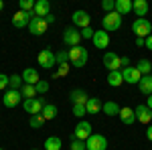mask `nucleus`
Instances as JSON below:
<instances>
[{
    "mask_svg": "<svg viewBox=\"0 0 152 150\" xmlns=\"http://www.w3.org/2000/svg\"><path fill=\"white\" fill-rule=\"evenodd\" d=\"M45 150H61V146H63V142H61V138L59 136H49L47 140H45Z\"/></svg>",
    "mask_w": 152,
    "mask_h": 150,
    "instance_id": "27",
    "label": "nucleus"
},
{
    "mask_svg": "<svg viewBox=\"0 0 152 150\" xmlns=\"http://www.w3.org/2000/svg\"><path fill=\"white\" fill-rule=\"evenodd\" d=\"M120 122L124 124V126H132L134 122H136V114H134V108H122L120 110Z\"/></svg>",
    "mask_w": 152,
    "mask_h": 150,
    "instance_id": "20",
    "label": "nucleus"
},
{
    "mask_svg": "<svg viewBox=\"0 0 152 150\" xmlns=\"http://www.w3.org/2000/svg\"><path fill=\"white\" fill-rule=\"evenodd\" d=\"M120 26H122V16L118 12H110V14H105L104 18H102V29H104L105 33L120 31Z\"/></svg>",
    "mask_w": 152,
    "mask_h": 150,
    "instance_id": "3",
    "label": "nucleus"
},
{
    "mask_svg": "<svg viewBox=\"0 0 152 150\" xmlns=\"http://www.w3.org/2000/svg\"><path fill=\"white\" fill-rule=\"evenodd\" d=\"M91 41H94L95 49H107L110 47V33H105L104 29L102 31H95Z\"/></svg>",
    "mask_w": 152,
    "mask_h": 150,
    "instance_id": "16",
    "label": "nucleus"
},
{
    "mask_svg": "<svg viewBox=\"0 0 152 150\" xmlns=\"http://www.w3.org/2000/svg\"><path fill=\"white\" fill-rule=\"evenodd\" d=\"M136 45H138V47H146V39H140V37H136Z\"/></svg>",
    "mask_w": 152,
    "mask_h": 150,
    "instance_id": "43",
    "label": "nucleus"
},
{
    "mask_svg": "<svg viewBox=\"0 0 152 150\" xmlns=\"http://www.w3.org/2000/svg\"><path fill=\"white\" fill-rule=\"evenodd\" d=\"M146 138L152 142V124H148V128H146Z\"/></svg>",
    "mask_w": 152,
    "mask_h": 150,
    "instance_id": "42",
    "label": "nucleus"
},
{
    "mask_svg": "<svg viewBox=\"0 0 152 150\" xmlns=\"http://www.w3.org/2000/svg\"><path fill=\"white\" fill-rule=\"evenodd\" d=\"M102 102L97 100V97H89V102H87V105H85V110H87V116H95L102 112Z\"/></svg>",
    "mask_w": 152,
    "mask_h": 150,
    "instance_id": "23",
    "label": "nucleus"
},
{
    "mask_svg": "<svg viewBox=\"0 0 152 150\" xmlns=\"http://www.w3.org/2000/svg\"><path fill=\"white\" fill-rule=\"evenodd\" d=\"M148 2L146 0H134L132 2V12L138 16V18H146V14H148Z\"/></svg>",
    "mask_w": 152,
    "mask_h": 150,
    "instance_id": "19",
    "label": "nucleus"
},
{
    "mask_svg": "<svg viewBox=\"0 0 152 150\" xmlns=\"http://www.w3.org/2000/svg\"><path fill=\"white\" fill-rule=\"evenodd\" d=\"M71 150H87V146H85V142H83V140L73 138V140H71Z\"/></svg>",
    "mask_w": 152,
    "mask_h": 150,
    "instance_id": "36",
    "label": "nucleus"
},
{
    "mask_svg": "<svg viewBox=\"0 0 152 150\" xmlns=\"http://www.w3.org/2000/svg\"><path fill=\"white\" fill-rule=\"evenodd\" d=\"M35 87H37V93H47L49 91V81H43V79H41Z\"/></svg>",
    "mask_w": 152,
    "mask_h": 150,
    "instance_id": "38",
    "label": "nucleus"
},
{
    "mask_svg": "<svg viewBox=\"0 0 152 150\" xmlns=\"http://www.w3.org/2000/svg\"><path fill=\"white\" fill-rule=\"evenodd\" d=\"M23 81H24V83H28V85H37V83L41 81L39 71L33 69V67H26V69L23 71Z\"/></svg>",
    "mask_w": 152,
    "mask_h": 150,
    "instance_id": "21",
    "label": "nucleus"
},
{
    "mask_svg": "<svg viewBox=\"0 0 152 150\" xmlns=\"http://www.w3.org/2000/svg\"><path fill=\"white\" fill-rule=\"evenodd\" d=\"M20 93H23L24 100H33V97L39 95V93H37V87L35 85H28V83H24L23 87H20Z\"/></svg>",
    "mask_w": 152,
    "mask_h": 150,
    "instance_id": "29",
    "label": "nucleus"
},
{
    "mask_svg": "<svg viewBox=\"0 0 152 150\" xmlns=\"http://www.w3.org/2000/svg\"><path fill=\"white\" fill-rule=\"evenodd\" d=\"M37 61H39V65H41L43 69H53V67L57 65V61H55V53H53L51 49H43V51L39 53Z\"/></svg>",
    "mask_w": 152,
    "mask_h": 150,
    "instance_id": "10",
    "label": "nucleus"
},
{
    "mask_svg": "<svg viewBox=\"0 0 152 150\" xmlns=\"http://www.w3.org/2000/svg\"><path fill=\"white\" fill-rule=\"evenodd\" d=\"M79 41H81V31L75 26H67L63 33V43L71 49V47H79Z\"/></svg>",
    "mask_w": 152,
    "mask_h": 150,
    "instance_id": "5",
    "label": "nucleus"
},
{
    "mask_svg": "<svg viewBox=\"0 0 152 150\" xmlns=\"http://www.w3.org/2000/svg\"><path fill=\"white\" fill-rule=\"evenodd\" d=\"M45 122H47V120L43 118V114H35V116L28 118V126H31V128H43Z\"/></svg>",
    "mask_w": 152,
    "mask_h": 150,
    "instance_id": "31",
    "label": "nucleus"
},
{
    "mask_svg": "<svg viewBox=\"0 0 152 150\" xmlns=\"http://www.w3.org/2000/svg\"><path fill=\"white\" fill-rule=\"evenodd\" d=\"M20 10L23 12H33L35 10V0H20Z\"/></svg>",
    "mask_w": 152,
    "mask_h": 150,
    "instance_id": "35",
    "label": "nucleus"
},
{
    "mask_svg": "<svg viewBox=\"0 0 152 150\" xmlns=\"http://www.w3.org/2000/svg\"><path fill=\"white\" fill-rule=\"evenodd\" d=\"M69 100H71V104L75 105H87V102H89V95H87V91H83V89H71L69 93Z\"/></svg>",
    "mask_w": 152,
    "mask_h": 150,
    "instance_id": "17",
    "label": "nucleus"
},
{
    "mask_svg": "<svg viewBox=\"0 0 152 150\" xmlns=\"http://www.w3.org/2000/svg\"><path fill=\"white\" fill-rule=\"evenodd\" d=\"M43 118L45 120H55V116H57V105H53V104H47L45 108H43Z\"/></svg>",
    "mask_w": 152,
    "mask_h": 150,
    "instance_id": "30",
    "label": "nucleus"
},
{
    "mask_svg": "<svg viewBox=\"0 0 152 150\" xmlns=\"http://www.w3.org/2000/svg\"><path fill=\"white\" fill-rule=\"evenodd\" d=\"M107 83H110L112 87H120V85L124 83L122 71H110V73H107Z\"/></svg>",
    "mask_w": 152,
    "mask_h": 150,
    "instance_id": "26",
    "label": "nucleus"
},
{
    "mask_svg": "<svg viewBox=\"0 0 152 150\" xmlns=\"http://www.w3.org/2000/svg\"><path fill=\"white\" fill-rule=\"evenodd\" d=\"M0 150H4V148H0Z\"/></svg>",
    "mask_w": 152,
    "mask_h": 150,
    "instance_id": "50",
    "label": "nucleus"
},
{
    "mask_svg": "<svg viewBox=\"0 0 152 150\" xmlns=\"http://www.w3.org/2000/svg\"><path fill=\"white\" fill-rule=\"evenodd\" d=\"M87 114V110H85V105H73V116H77V118H83V116Z\"/></svg>",
    "mask_w": 152,
    "mask_h": 150,
    "instance_id": "39",
    "label": "nucleus"
},
{
    "mask_svg": "<svg viewBox=\"0 0 152 150\" xmlns=\"http://www.w3.org/2000/svg\"><path fill=\"white\" fill-rule=\"evenodd\" d=\"M102 10H104L105 14L116 12V0H104V2H102Z\"/></svg>",
    "mask_w": 152,
    "mask_h": 150,
    "instance_id": "34",
    "label": "nucleus"
},
{
    "mask_svg": "<svg viewBox=\"0 0 152 150\" xmlns=\"http://www.w3.org/2000/svg\"><path fill=\"white\" fill-rule=\"evenodd\" d=\"M73 134H75V138H77V140H83V142H85V140L94 134V128H91V124H89L87 120H81V122L75 126Z\"/></svg>",
    "mask_w": 152,
    "mask_h": 150,
    "instance_id": "12",
    "label": "nucleus"
},
{
    "mask_svg": "<svg viewBox=\"0 0 152 150\" xmlns=\"http://www.w3.org/2000/svg\"><path fill=\"white\" fill-rule=\"evenodd\" d=\"M23 85H24L23 83V75H16V73L10 75V81H8V87H10V89H18V91H20Z\"/></svg>",
    "mask_w": 152,
    "mask_h": 150,
    "instance_id": "32",
    "label": "nucleus"
},
{
    "mask_svg": "<svg viewBox=\"0 0 152 150\" xmlns=\"http://www.w3.org/2000/svg\"><path fill=\"white\" fill-rule=\"evenodd\" d=\"M134 114H136V122H140V124H152V110L148 108L146 104L142 105H136V110H134Z\"/></svg>",
    "mask_w": 152,
    "mask_h": 150,
    "instance_id": "13",
    "label": "nucleus"
},
{
    "mask_svg": "<svg viewBox=\"0 0 152 150\" xmlns=\"http://www.w3.org/2000/svg\"><path fill=\"white\" fill-rule=\"evenodd\" d=\"M146 47H148V49L152 51V35H150V37H146Z\"/></svg>",
    "mask_w": 152,
    "mask_h": 150,
    "instance_id": "45",
    "label": "nucleus"
},
{
    "mask_svg": "<svg viewBox=\"0 0 152 150\" xmlns=\"http://www.w3.org/2000/svg\"><path fill=\"white\" fill-rule=\"evenodd\" d=\"M33 12H35V16H39V18H47L49 14H51V2L49 0H37Z\"/></svg>",
    "mask_w": 152,
    "mask_h": 150,
    "instance_id": "18",
    "label": "nucleus"
},
{
    "mask_svg": "<svg viewBox=\"0 0 152 150\" xmlns=\"http://www.w3.org/2000/svg\"><path fill=\"white\" fill-rule=\"evenodd\" d=\"M45 105H47V100H45V97H33V100H24V102H23L24 112L31 114V116L41 114Z\"/></svg>",
    "mask_w": 152,
    "mask_h": 150,
    "instance_id": "4",
    "label": "nucleus"
},
{
    "mask_svg": "<svg viewBox=\"0 0 152 150\" xmlns=\"http://www.w3.org/2000/svg\"><path fill=\"white\" fill-rule=\"evenodd\" d=\"M45 20H47V24H53V23H55V16H53V14H49Z\"/></svg>",
    "mask_w": 152,
    "mask_h": 150,
    "instance_id": "46",
    "label": "nucleus"
},
{
    "mask_svg": "<svg viewBox=\"0 0 152 150\" xmlns=\"http://www.w3.org/2000/svg\"><path fill=\"white\" fill-rule=\"evenodd\" d=\"M132 33L136 37H140V39H146V37L152 35V24L148 18H136L134 23H132Z\"/></svg>",
    "mask_w": 152,
    "mask_h": 150,
    "instance_id": "2",
    "label": "nucleus"
},
{
    "mask_svg": "<svg viewBox=\"0 0 152 150\" xmlns=\"http://www.w3.org/2000/svg\"><path fill=\"white\" fill-rule=\"evenodd\" d=\"M8 81H10V77H6V75H0V89H4V91H6V87H8Z\"/></svg>",
    "mask_w": 152,
    "mask_h": 150,
    "instance_id": "41",
    "label": "nucleus"
},
{
    "mask_svg": "<svg viewBox=\"0 0 152 150\" xmlns=\"http://www.w3.org/2000/svg\"><path fill=\"white\" fill-rule=\"evenodd\" d=\"M35 18V12H23V10H18V12H14L12 14V26H16V29H28V24H31V20Z\"/></svg>",
    "mask_w": 152,
    "mask_h": 150,
    "instance_id": "6",
    "label": "nucleus"
},
{
    "mask_svg": "<svg viewBox=\"0 0 152 150\" xmlns=\"http://www.w3.org/2000/svg\"><path fill=\"white\" fill-rule=\"evenodd\" d=\"M55 61H57V65H67L69 63V53L67 51H57L55 53Z\"/></svg>",
    "mask_w": 152,
    "mask_h": 150,
    "instance_id": "33",
    "label": "nucleus"
},
{
    "mask_svg": "<svg viewBox=\"0 0 152 150\" xmlns=\"http://www.w3.org/2000/svg\"><path fill=\"white\" fill-rule=\"evenodd\" d=\"M122 75H124V83H130V85H136V83H140L142 79V73L136 67H124L122 69Z\"/></svg>",
    "mask_w": 152,
    "mask_h": 150,
    "instance_id": "15",
    "label": "nucleus"
},
{
    "mask_svg": "<svg viewBox=\"0 0 152 150\" xmlns=\"http://www.w3.org/2000/svg\"><path fill=\"white\" fill-rule=\"evenodd\" d=\"M71 20H73V26L75 29H87L89 23H91V16H89V12L87 10H75L71 14Z\"/></svg>",
    "mask_w": 152,
    "mask_h": 150,
    "instance_id": "8",
    "label": "nucleus"
},
{
    "mask_svg": "<svg viewBox=\"0 0 152 150\" xmlns=\"http://www.w3.org/2000/svg\"><path fill=\"white\" fill-rule=\"evenodd\" d=\"M146 105H148V108L152 110V95H148V100H146Z\"/></svg>",
    "mask_w": 152,
    "mask_h": 150,
    "instance_id": "47",
    "label": "nucleus"
},
{
    "mask_svg": "<svg viewBox=\"0 0 152 150\" xmlns=\"http://www.w3.org/2000/svg\"><path fill=\"white\" fill-rule=\"evenodd\" d=\"M138 89H140L144 95H152V75H144L138 83Z\"/></svg>",
    "mask_w": 152,
    "mask_h": 150,
    "instance_id": "24",
    "label": "nucleus"
},
{
    "mask_svg": "<svg viewBox=\"0 0 152 150\" xmlns=\"http://www.w3.org/2000/svg\"><path fill=\"white\" fill-rule=\"evenodd\" d=\"M104 65L107 71H120L122 67V57L114 51H105L104 53Z\"/></svg>",
    "mask_w": 152,
    "mask_h": 150,
    "instance_id": "7",
    "label": "nucleus"
},
{
    "mask_svg": "<svg viewBox=\"0 0 152 150\" xmlns=\"http://www.w3.org/2000/svg\"><path fill=\"white\" fill-rule=\"evenodd\" d=\"M67 71H69V63H67V65H59V71H55V73H53V79L67 75Z\"/></svg>",
    "mask_w": 152,
    "mask_h": 150,
    "instance_id": "37",
    "label": "nucleus"
},
{
    "mask_svg": "<svg viewBox=\"0 0 152 150\" xmlns=\"http://www.w3.org/2000/svg\"><path fill=\"white\" fill-rule=\"evenodd\" d=\"M124 67H130V59L128 57H122V69Z\"/></svg>",
    "mask_w": 152,
    "mask_h": 150,
    "instance_id": "44",
    "label": "nucleus"
},
{
    "mask_svg": "<svg viewBox=\"0 0 152 150\" xmlns=\"http://www.w3.org/2000/svg\"><path fill=\"white\" fill-rule=\"evenodd\" d=\"M94 29L91 26H87V29H81V39H94Z\"/></svg>",
    "mask_w": 152,
    "mask_h": 150,
    "instance_id": "40",
    "label": "nucleus"
},
{
    "mask_svg": "<svg viewBox=\"0 0 152 150\" xmlns=\"http://www.w3.org/2000/svg\"><path fill=\"white\" fill-rule=\"evenodd\" d=\"M2 8H4V2H2V0H0V12H2Z\"/></svg>",
    "mask_w": 152,
    "mask_h": 150,
    "instance_id": "48",
    "label": "nucleus"
},
{
    "mask_svg": "<svg viewBox=\"0 0 152 150\" xmlns=\"http://www.w3.org/2000/svg\"><path fill=\"white\" fill-rule=\"evenodd\" d=\"M116 12L120 16H126L132 12V0H116Z\"/></svg>",
    "mask_w": 152,
    "mask_h": 150,
    "instance_id": "25",
    "label": "nucleus"
},
{
    "mask_svg": "<svg viewBox=\"0 0 152 150\" xmlns=\"http://www.w3.org/2000/svg\"><path fill=\"white\" fill-rule=\"evenodd\" d=\"M85 146H87V150H105L107 148V138L104 134H91L85 140Z\"/></svg>",
    "mask_w": 152,
    "mask_h": 150,
    "instance_id": "11",
    "label": "nucleus"
},
{
    "mask_svg": "<svg viewBox=\"0 0 152 150\" xmlns=\"http://www.w3.org/2000/svg\"><path fill=\"white\" fill-rule=\"evenodd\" d=\"M120 110H122V108H120L116 102H112V100H110V102H104V105H102V112H104L105 116H110V118L120 116Z\"/></svg>",
    "mask_w": 152,
    "mask_h": 150,
    "instance_id": "22",
    "label": "nucleus"
},
{
    "mask_svg": "<svg viewBox=\"0 0 152 150\" xmlns=\"http://www.w3.org/2000/svg\"><path fill=\"white\" fill-rule=\"evenodd\" d=\"M23 102V93L18 89H6L4 95H2V104L4 108H16V105Z\"/></svg>",
    "mask_w": 152,
    "mask_h": 150,
    "instance_id": "9",
    "label": "nucleus"
},
{
    "mask_svg": "<svg viewBox=\"0 0 152 150\" xmlns=\"http://www.w3.org/2000/svg\"><path fill=\"white\" fill-rule=\"evenodd\" d=\"M69 61L73 67H77V69H81L83 65H87V59H89V55H87V49L85 47H71L69 51Z\"/></svg>",
    "mask_w": 152,
    "mask_h": 150,
    "instance_id": "1",
    "label": "nucleus"
},
{
    "mask_svg": "<svg viewBox=\"0 0 152 150\" xmlns=\"http://www.w3.org/2000/svg\"><path fill=\"white\" fill-rule=\"evenodd\" d=\"M136 69L142 73V77H144V75H152V63L148 59H140L138 65H136Z\"/></svg>",
    "mask_w": 152,
    "mask_h": 150,
    "instance_id": "28",
    "label": "nucleus"
},
{
    "mask_svg": "<svg viewBox=\"0 0 152 150\" xmlns=\"http://www.w3.org/2000/svg\"><path fill=\"white\" fill-rule=\"evenodd\" d=\"M47 20L45 18H39V16H35L33 20H31V24H28V31H31V35L35 37H43L45 33H47Z\"/></svg>",
    "mask_w": 152,
    "mask_h": 150,
    "instance_id": "14",
    "label": "nucleus"
},
{
    "mask_svg": "<svg viewBox=\"0 0 152 150\" xmlns=\"http://www.w3.org/2000/svg\"><path fill=\"white\" fill-rule=\"evenodd\" d=\"M33 150H39V148H33Z\"/></svg>",
    "mask_w": 152,
    "mask_h": 150,
    "instance_id": "49",
    "label": "nucleus"
}]
</instances>
